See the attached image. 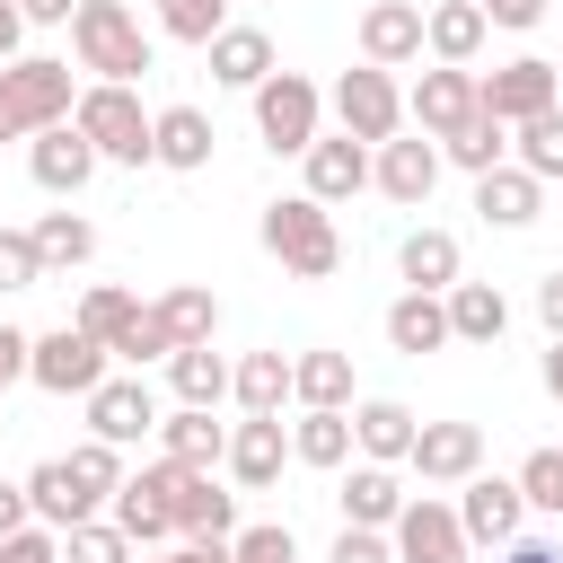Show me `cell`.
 <instances>
[{
	"label": "cell",
	"mask_w": 563,
	"mask_h": 563,
	"mask_svg": "<svg viewBox=\"0 0 563 563\" xmlns=\"http://www.w3.org/2000/svg\"><path fill=\"white\" fill-rule=\"evenodd\" d=\"M70 53H79V70L106 79V88L150 79V62H158V44L141 35V18H132L123 0H88V9L70 18Z\"/></svg>",
	"instance_id": "6da1fadb"
},
{
	"label": "cell",
	"mask_w": 563,
	"mask_h": 563,
	"mask_svg": "<svg viewBox=\"0 0 563 563\" xmlns=\"http://www.w3.org/2000/svg\"><path fill=\"white\" fill-rule=\"evenodd\" d=\"M70 106H79L70 62H53V53H18V62L0 70V141H35V132L70 123Z\"/></svg>",
	"instance_id": "7a4b0ae2"
},
{
	"label": "cell",
	"mask_w": 563,
	"mask_h": 563,
	"mask_svg": "<svg viewBox=\"0 0 563 563\" xmlns=\"http://www.w3.org/2000/svg\"><path fill=\"white\" fill-rule=\"evenodd\" d=\"M264 255L282 264V273H299V282H334V264H343V238H334V211L325 202H308V194H282V202H264Z\"/></svg>",
	"instance_id": "3957f363"
},
{
	"label": "cell",
	"mask_w": 563,
	"mask_h": 563,
	"mask_svg": "<svg viewBox=\"0 0 563 563\" xmlns=\"http://www.w3.org/2000/svg\"><path fill=\"white\" fill-rule=\"evenodd\" d=\"M70 123L88 132V150H97L106 167H158V150H150V123H158V114H141V97H132V88L88 79V88H79V106H70Z\"/></svg>",
	"instance_id": "277c9868"
},
{
	"label": "cell",
	"mask_w": 563,
	"mask_h": 563,
	"mask_svg": "<svg viewBox=\"0 0 563 563\" xmlns=\"http://www.w3.org/2000/svg\"><path fill=\"white\" fill-rule=\"evenodd\" d=\"M167 510H176V545H229L238 537V493L211 484V466H185V457H158L150 466Z\"/></svg>",
	"instance_id": "5b68a950"
},
{
	"label": "cell",
	"mask_w": 563,
	"mask_h": 563,
	"mask_svg": "<svg viewBox=\"0 0 563 563\" xmlns=\"http://www.w3.org/2000/svg\"><path fill=\"white\" fill-rule=\"evenodd\" d=\"M317 114H325V88L308 70H273L255 88V132H264L273 158H308L317 150Z\"/></svg>",
	"instance_id": "8992f818"
},
{
	"label": "cell",
	"mask_w": 563,
	"mask_h": 563,
	"mask_svg": "<svg viewBox=\"0 0 563 563\" xmlns=\"http://www.w3.org/2000/svg\"><path fill=\"white\" fill-rule=\"evenodd\" d=\"M334 114H343V132H352V141L387 150V141L405 132V88H396V70H378V62L343 70V79H334Z\"/></svg>",
	"instance_id": "52a82bcc"
},
{
	"label": "cell",
	"mask_w": 563,
	"mask_h": 563,
	"mask_svg": "<svg viewBox=\"0 0 563 563\" xmlns=\"http://www.w3.org/2000/svg\"><path fill=\"white\" fill-rule=\"evenodd\" d=\"M106 343L97 334H79V325H53V334H35V361H26V378L44 387V396H97L106 387Z\"/></svg>",
	"instance_id": "ba28073f"
},
{
	"label": "cell",
	"mask_w": 563,
	"mask_h": 563,
	"mask_svg": "<svg viewBox=\"0 0 563 563\" xmlns=\"http://www.w3.org/2000/svg\"><path fill=\"white\" fill-rule=\"evenodd\" d=\"M387 537H396V563H466V554H475V537H466L457 501H440V493H413V501H405V519H396Z\"/></svg>",
	"instance_id": "9c48e42d"
},
{
	"label": "cell",
	"mask_w": 563,
	"mask_h": 563,
	"mask_svg": "<svg viewBox=\"0 0 563 563\" xmlns=\"http://www.w3.org/2000/svg\"><path fill=\"white\" fill-rule=\"evenodd\" d=\"M554 106H563V70H554L545 53H519V62H501V70L484 79V114H501L510 132L537 123V114H554Z\"/></svg>",
	"instance_id": "30bf717a"
},
{
	"label": "cell",
	"mask_w": 563,
	"mask_h": 563,
	"mask_svg": "<svg viewBox=\"0 0 563 563\" xmlns=\"http://www.w3.org/2000/svg\"><path fill=\"white\" fill-rule=\"evenodd\" d=\"M440 167H449V158H440V141H431V132H413V141L396 132L387 150H369V185H378L396 211H422V202H431V185H440Z\"/></svg>",
	"instance_id": "8fae6325"
},
{
	"label": "cell",
	"mask_w": 563,
	"mask_h": 563,
	"mask_svg": "<svg viewBox=\"0 0 563 563\" xmlns=\"http://www.w3.org/2000/svg\"><path fill=\"white\" fill-rule=\"evenodd\" d=\"M475 106H484V79H475V70H457V62H431V70L405 88V114H413L431 141H449Z\"/></svg>",
	"instance_id": "7c38bea8"
},
{
	"label": "cell",
	"mask_w": 563,
	"mask_h": 563,
	"mask_svg": "<svg viewBox=\"0 0 563 563\" xmlns=\"http://www.w3.org/2000/svg\"><path fill=\"white\" fill-rule=\"evenodd\" d=\"M88 405V440H106V449H132V440H150L167 413H158V396H150V378H106L97 396H79Z\"/></svg>",
	"instance_id": "4fadbf2b"
},
{
	"label": "cell",
	"mask_w": 563,
	"mask_h": 563,
	"mask_svg": "<svg viewBox=\"0 0 563 563\" xmlns=\"http://www.w3.org/2000/svg\"><path fill=\"white\" fill-rule=\"evenodd\" d=\"M229 484L238 493H273L282 484V466H290V431H282V413H246L238 431H229Z\"/></svg>",
	"instance_id": "5bb4252c"
},
{
	"label": "cell",
	"mask_w": 563,
	"mask_h": 563,
	"mask_svg": "<svg viewBox=\"0 0 563 563\" xmlns=\"http://www.w3.org/2000/svg\"><path fill=\"white\" fill-rule=\"evenodd\" d=\"M97 167H106V158L88 150V132H79V123H53V132H35V141H26V176H35L53 202H70Z\"/></svg>",
	"instance_id": "9a60e30c"
},
{
	"label": "cell",
	"mask_w": 563,
	"mask_h": 563,
	"mask_svg": "<svg viewBox=\"0 0 563 563\" xmlns=\"http://www.w3.org/2000/svg\"><path fill=\"white\" fill-rule=\"evenodd\" d=\"M299 176H308L299 194L334 211V202H352V194L369 185V141H352V132H317V150L299 158Z\"/></svg>",
	"instance_id": "2e32d148"
},
{
	"label": "cell",
	"mask_w": 563,
	"mask_h": 563,
	"mask_svg": "<svg viewBox=\"0 0 563 563\" xmlns=\"http://www.w3.org/2000/svg\"><path fill=\"white\" fill-rule=\"evenodd\" d=\"M405 466H413L422 484H466V475H484V422H422Z\"/></svg>",
	"instance_id": "e0dca14e"
},
{
	"label": "cell",
	"mask_w": 563,
	"mask_h": 563,
	"mask_svg": "<svg viewBox=\"0 0 563 563\" xmlns=\"http://www.w3.org/2000/svg\"><path fill=\"white\" fill-rule=\"evenodd\" d=\"M457 519H466V537H475V545H510V537H519V519H528L519 475H466V484H457Z\"/></svg>",
	"instance_id": "ac0fdd59"
},
{
	"label": "cell",
	"mask_w": 563,
	"mask_h": 563,
	"mask_svg": "<svg viewBox=\"0 0 563 563\" xmlns=\"http://www.w3.org/2000/svg\"><path fill=\"white\" fill-rule=\"evenodd\" d=\"M396 273H405V290H457L466 282V246H457V229H405V246H396Z\"/></svg>",
	"instance_id": "d6986e66"
},
{
	"label": "cell",
	"mask_w": 563,
	"mask_h": 563,
	"mask_svg": "<svg viewBox=\"0 0 563 563\" xmlns=\"http://www.w3.org/2000/svg\"><path fill=\"white\" fill-rule=\"evenodd\" d=\"M413 431H422V413L396 405V396H361V405H352V449H361L369 466H405V457H413Z\"/></svg>",
	"instance_id": "ffe728a7"
},
{
	"label": "cell",
	"mask_w": 563,
	"mask_h": 563,
	"mask_svg": "<svg viewBox=\"0 0 563 563\" xmlns=\"http://www.w3.org/2000/svg\"><path fill=\"white\" fill-rule=\"evenodd\" d=\"M361 62H378V70L422 62V9L413 0H369L361 9Z\"/></svg>",
	"instance_id": "44dd1931"
},
{
	"label": "cell",
	"mask_w": 563,
	"mask_h": 563,
	"mask_svg": "<svg viewBox=\"0 0 563 563\" xmlns=\"http://www.w3.org/2000/svg\"><path fill=\"white\" fill-rule=\"evenodd\" d=\"M26 501H35V528H53V537H70L79 519H97V493L70 475V457H44L26 475Z\"/></svg>",
	"instance_id": "7402d4cb"
},
{
	"label": "cell",
	"mask_w": 563,
	"mask_h": 563,
	"mask_svg": "<svg viewBox=\"0 0 563 563\" xmlns=\"http://www.w3.org/2000/svg\"><path fill=\"white\" fill-rule=\"evenodd\" d=\"M290 405L299 413H352V352H299L290 361Z\"/></svg>",
	"instance_id": "603a6c76"
},
{
	"label": "cell",
	"mask_w": 563,
	"mask_h": 563,
	"mask_svg": "<svg viewBox=\"0 0 563 563\" xmlns=\"http://www.w3.org/2000/svg\"><path fill=\"white\" fill-rule=\"evenodd\" d=\"M334 501H343V528H396L413 493L396 484V466H369V457H361V466L343 475V493H334Z\"/></svg>",
	"instance_id": "cb8c5ba5"
},
{
	"label": "cell",
	"mask_w": 563,
	"mask_h": 563,
	"mask_svg": "<svg viewBox=\"0 0 563 563\" xmlns=\"http://www.w3.org/2000/svg\"><path fill=\"white\" fill-rule=\"evenodd\" d=\"M211 114L202 106H158V123H150V150H158V167H176V176H194V167H211Z\"/></svg>",
	"instance_id": "d4e9b609"
},
{
	"label": "cell",
	"mask_w": 563,
	"mask_h": 563,
	"mask_svg": "<svg viewBox=\"0 0 563 563\" xmlns=\"http://www.w3.org/2000/svg\"><path fill=\"white\" fill-rule=\"evenodd\" d=\"M475 211H484V229H528L537 211H545V185L510 158V167H493V176H475Z\"/></svg>",
	"instance_id": "484cf974"
},
{
	"label": "cell",
	"mask_w": 563,
	"mask_h": 563,
	"mask_svg": "<svg viewBox=\"0 0 563 563\" xmlns=\"http://www.w3.org/2000/svg\"><path fill=\"white\" fill-rule=\"evenodd\" d=\"M440 343H449V299H440V290H405V299H387V352L422 361V352H440Z\"/></svg>",
	"instance_id": "4316f807"
},
{
	"label": "cell",
	"mask_w": 563,
	"mask_h": 563,
	"mask_svg": "<svg viewBox=\"0 0 563 563\" xmlns=\"http://www.w3.org/2000/svg\"><path fill=\"white\" fill-rule=\"evenodd\" d=\"M114 528L141 545V554H158V545H176V510H167V493H158V475L141 466L123 493H114Z\"/></svg>",
	"instance_id": "83f0119b"
},
{
	"label": "cell",
	"mask_w": 563,
	"mask_h": 563,
	"mask_svg": "<svg viewBox=\"0 0 563 563\" xmlns=\"http://www.w3.org/2000/svg\"><path fill=\"white\" fill-rule=\"evenodd\" d=\"M484 35H493V18H484L475 0H440V9H422V53H431V62H457V70H466V62L484 53Z\"/></svg>",
	"instance_id": "f1b7e54d"
},
{
	"label": "cell",
	"mask_w": 563,
	"mask_h": 563,
	"mask_svg": "<svg viewBox=\"0 0 563 563\" xmlns=\"http://www.w3.org/2000/svg\"><path fill=\"white\" fill-rule=\"evenodd\" d=\"M211 79L255 97V88L273 79V35H264V26H220V35H211Z\"/></svg>",
	"instance_id": "f546056e"
},
{
	"label": "cell",
	"mask_w": 563,
	"mask_h": 563,
	"mask_svg": "<svg viewBox=\"0 0 563 563\" xmlns=\"http://www.w3.org/2000/svg\"><path fill=\"white\" fill-rule=\"evenodd\" d=\"M501 334H510L501 282H457L449 290V343H501Z\"/></svg>",
	"instance_id": "4dcf8cb0"
},
{
	"label": "cell",
	"mask_w": 563,
	"mask_h": 563,
	"mask_svg": "<svg viewBox=\"0 0 563 563\" xmlns=\"http://www.w3.org/2000/svg\"><path fill=\"white\" fill-rule=\"evenodd\" d=\"M440 158H449V167H466V176H493V167H510V123L475 106V114L440 141Z\"/></svg>",
	"instance_id": "1f68e13d"
},
{
	"label": "cell",
	"mask_w": 563,
	"mask_h": 563,
	"mask_svg": "<svg viewBox=\"0 0 563 563\" xmlns=\"http://www.w3.org/2000/svg\"><path fill=\"white\" fill-rule=\"evenodd\" d=\"M158 457H185V466H220L229 457V422H211L202 405H176L158 422Z\"/></svg>",
	"instance_id": "d6a6232c"
},
{
	"label": "cell",
	"mask_w": 563,
	"mask_h": 563,
	"mask_svg": "<svg viewBox=\"0 0 563 563\" xmlns=\"http://www.w3.org/2000/svg\"><path fill=\"white\" fill-rule=\"evenodd\" d=\"M229 378H238V361H220L211 343H194V352H176L167 361V387H176V405H229Z\"/></svg>",
	"instance_id": "836d02e7"
},
{
	"label": "cell",
	"mask_w": 563,
	"mask_h": 563,
	"mask_svg": "<svg viewBox=\"0 0 563 563\" xmlns=\"http://www.w3.org/2000/svg\"><path fill=\"white\" fill-rule=\"evenodd\" d=\"M229 405L238 413H282L290 405V352H246L238 378H229Z\"/></svg>",
	"instance_id": "e575fe53"
},
{
	"label": "cell",
	"mask_w": 563,
	"mask_h": 563,
	"mask_svg": "<svg viewBox=\"0 0 563 563\" xmlns=\"http://www.w3.org/2000/svg\"><path fill=\"white\" fill-rule=\"evenodd\" d=\"M150 308H158V325L176 334V352H194V343H211V334H220V299H211L202 282H176V290H167V299H150Z\"/></svg>",
	"instance_id": "d590c367"
},
{
	"label": "cell",
	"mask_w": 563,
	"mask_h": 563,
	"mask_svg": "<svg viewBox=\"0 0 563 563\" xmlns=\"http://www.w3.org/2000/svg\"><path fill=\"white\" fill-rule=\"evenodd\" d=\"M290 457H299V466H325V475L352 466V457H361V449H352V413H299V422H290Z\"/></svg>",
	"instance_id": "8d00e7d4"
},
{
	"label": "cell",
	"mask_w": 563,
	"mask_h": 563,
	"mask_svg": "<svg viewBox=\"0 0 563 563\" xmlns=\"http://www.w3.org/2000/svg\"><path fill=\"white\" fill-rule=\"evenodd\" d=\"M35 255H44V273H79V264L97 255V220H79V211H44V220H35Z\"/></svg>",
	"instance_id": "74e56055"
},
{
	"label": "cell",
	"mask_w": 563,
	"mask_h": 563,
	"mask_svg": "<svg viewBox=\"0 0 563 563\" xmlns=\"http://www.w3.org/2000/svg\"><path fill=\"white\" fill-rule=\"evenodd\" d=\"M132 317H141V299H132L123 282H88V290H79V308H70V325H79V334H97L106 352H114V334H123Z\"/></svg>",
	"instance_id": "f35d334b"
},
{
	"label": "cell",
	"mask_w": 563,
	"mask_h": 563,
	"mask_svg": "<svg viewBox=\"0 0 563 563\" xmlns=\"http://www.w3.org/2000/svg\"><path fill=\"white\" fill-rule=\"evenodd\" d=\"M510 158H519L537 185H554V176H563V106L537 114V123H519V132H510Z\"/></svg>",
	"instance_id": "ab89813d"
},
{
	"label": "cell",
	"mask_w": 563,
	"mask_h": 563,
	"mask_svg": "<svg viewBox=\"0 0 563 563\" xmlns=\"http://www.w3.org/2000/svg\"><path fill=\"white\" fill-rule=\"evenodd\" d=\"M220 26H229V0H158V35H176V44H202L211 53Z\"/></svg>",
	"instance_id": "60d3db41"
},
{
	"label": "cell",
	"mask_w": 563,
	"mask_h": 563,
	"mask_svg": "<svg viewBox=\"0 0 563 563\" xmlns=\"http://www.w3.org/2000/svg\"><path fill=\"white\" fill-rule=\"evenodd\" d=\"M70 475L97 493V510H106V501L132 484V475H123V449H106V440H79V449H70Z\"/></svg>",
	"instance_id": "b9f144b4"
},
{
	"label": "cell",
	"mask_w": 563,
	"mask_h": 563,
	"mask_svg": "<svg viewBox=\"0 0 563 563\" xmlns=\"http://www.w3.org/2000/svg\"><path fill=\"white\" fill-rule=\"evenodd\" d=\"M62 563H132V537H123L114 519H79V528L62 537Z\"/></svg>",
	"instance_id": "7bdbcfd3"
},
{
	"label": "cell",
	"mask_w": 563,
	"mask_h": 563,
	"mask_svg": "<svg viewBox=\"0 0 563 563\" xmlns=\"http://www.w3.org/2000/svg\"><path fill=\"white\" fill-rule=\"evenodd\" d=\"M114 361H132V369H150V361H176V334L158 325V308H141V317L114 334Z\"/></svg>",
	"instance_id": "ee69618b"
},
{
	"label": "cell",
	"mask_w": 563,
	"mask_h": 563,
	"mask_svg": "<svg viewBox=\"0 0 563 563\" xmlns=\"http://www.w3.org/2000/svg\"><path fill=\"white\" fill-rule=\"evenodd\" d=\"M519 493H528V510H554L563 519V449H528L519 457Z\"/></svg>",
	"instance_id": "f6af8a7d"
},
{
	"label": "cell",
	"mask_w": 563,
	"mask_h": 563,
	"mask_svg": "<svg viewBox=\"0 0 563 563\" xmlns=\"http://www.w3.org/2000/svg\"><path fill=\"white\" fill-rule=\"evenodd\" d=\"M229 554H238V563H299V537H290L282 519H264V528H238Z\"/></svg>",
	"instance_id": "bcb514c9"
},
{
	"label": "cell",
	"mask_w": 563,
	"mask_h": 563,
	"mask_svg": "<svg viewBox=\"0 0 563 563\" xmlns=\"http://www.w3.org/2000/svg\"><path fill=\"white\" fill-rule=\"evenodd\" d=\"M35 282H44L35 229H0V290H35Z\"/></svg>",
	"instance_id": "7dc6e473"
},
{
	"label": "cell",
	"mask_w": 563,
	"mask_h": 563,
	"mask_svg": "<svg viewBox=\"0 0 563 563\" xmlns=\"http://www.w3.org/2000/svg\"><path fill=\"white\" fill-rule=\"evenodd\" d=\"M325 563H396V537H387V528H343Z\"/></svg>",
	"instance_id": "c3c4849f"
},
{
	"label": "cell",
	"mask_w": 563,
	"mask_h": 563,
	"mask_svg": "<svg viewBox=\"0 0 563 563\" xmlns=\"http://www.w3.org/2000/svg\"><path fill=\"white\" fill-rule=\"evenodd\" d=\"M0 563H62V537L53 528H18V537H0Z\"/></svg>",
	"instance_id": "681fc988"
},
{
	"label": "cell",
	"mask_w": 563,
	"mask_h": 563,
	"mask_svg": "<svg viewBox=\"0 0 563 563\" xmlns=\"http://www.w3.org/2000/svg\"><path fill=\"white\" fill-rule=\"evenodd\" d=\"M26 361H35V334L0 325V387H9V378H26Z\"/></svg>",
	"instance_id": "f907efd6"
},
{
	"label": "cell",
	"mask_w": 563,
	"mask_h": 563,
	"mask_svg": "<svg viewBox=\"0 0 563 563\" xmlns=\"http://www.w3.org/2000/svg\"><path fill=\"white\" fill-rule=\"evenodd\" d=\"M537 325H545V334L563 343V264H554V273L537 282Z\"/></svg>",
	"instance_id": "816d5d0a"
},
{
	"label": "cell",
	"mask_w": 563,
	"mask_h": 563,
	"mask_svg": "<svg viewBox=\"0 0 563 563\" xmlns=\"http://www.w3.org/2000/svg\"><path fill=\"white\" fill-rule=\"evenodd\" d=\"M18 528H35V501H26V484H0V537H18Z\"/></svg>",
	"instance_id": "f5cc1de1"
},
{
	"label": "cell",
	"mask_w": 563,
	"mask_h": 563,
	"mask_svg": "<svg viewBox=\"0 0 563 563\" xmlns=\"http://www.w3.org/2000/svg\"><path fill=\"white\" fill-rule=\"evenodd\" d=\"M18 9H26V26H70L88 0H18Z\"/></svg>",
	"instance_id": "db71d44e"
},
{
	"label": "cell",
	"mask_w": 563,
	"mask_h": 563,
	"mask_svg": "<svg viewBox=\"0 0 563 563\" xmlns=\"http://www.w3.org/2000/svg\"><path fill=\"white\" fill-rule=\"evenodd\" d=\"M18 44H26V9H18V0H0V70L18 62Z\"/></svg>",
	"instance_id": "11a10c76"
},
{
	"label": "cell",
	"mask_w": 563,
	"mask_h": 563,
	"mask_svg": "<svg viewBox=\"0 0 563 563\" xmlns=\"http://www.w3.org/2000/svg\"><path fill=\"white\" fill-rule=\"evenodd\" d=\"M141 563H238L229 545H158V554H141Z\"/></svg>",
	"instance_id": "9f6ffc18"
},
{
	"label": "cell",
	"mask_w": 563,
	"mask_h": 563,
	"mask_svg": "<svg viewBox=\"0 0 563 563\" xmlns=\"http://www.w3.org/2000/svg\"><path fill=\"white\" fill-rule=\"evenodd\" d=\"M484 18H493V26H537V18H545V0H493Z\"/></svg>",
	"instance_id": "6f0895ef"
},
{
	"label": "cell",
	"mask_w": 563,
	"mask_h": 563,
	"mask_svg": "<svg viewBox=\"0 0 563 563\" xmlns=\"http://www.w3.org/2000/svg\"><path fill=\"white\" fill-rule=\"evenodd\" d=\"M501 563H563V554H554L545 537H510V545H501Z\"/></svg>",
	"instance_id": "680465c9"
},
{
	"label": "cell",
	"mask_w": 563,
	"mask_h": 563,
	"mask_svg": "<svg viewBox=\"0 0 563 563\" xmlns=\"http://www.w3.org/2000/svg\"><path fill=\"white\" fill-rule=\"evenodd\" d=\"M545 396L563 405V343H545Z\"/></svg>",
	"instance_id": "91938a15"
},
{
	"label": "cell",
	"mask_w": 563,
	"mask_h": 563,
	"mask_svg": "<svg viewBox=\"0 0 563 563\" xmlns=\"http://www.w3.org/2000/svg\"><path fill=\"white\" fill-rule=\"evenodd\" d=\"M475 9H493V0H475Z\"/></svg>",
	"instance_id": "94428289"
}]
</instances>
